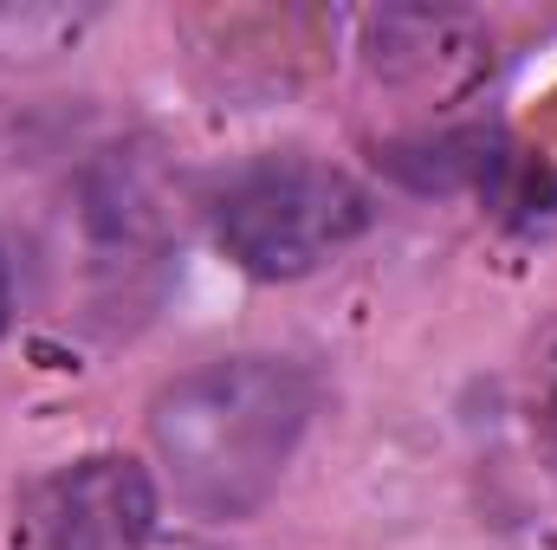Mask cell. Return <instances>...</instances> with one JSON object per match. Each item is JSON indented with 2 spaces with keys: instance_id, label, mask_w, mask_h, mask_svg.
<instances>
[{
  "instance_id": "obj_1",
  "label": "cell",
  "mask_w": 557,
  "mask_h": 550,
  "mask_svg": "<svg viewBox=\"0 0 557 550\" xmlns=\"http://www.w3.org/2000/svg\"><path fill=\"white\" fill-rule=\"evenodd\" d=\"M311 427V376L278 357H227L169 383L149 409L156 460L201 518H247L278 492Z\"/></svg>"
},
{
  "instance_id": "obj_2",
  "label": "cell",
  "mask_w": 557,
  "mask_h": 550,
  "mask_svg": "<svg viewBox=\"0 0 557 550\" xmlns=\"http://www.w3.org/2000/svg\"><path fill=\"white\" fill-rule=\"evenodd\" d=\"M214 240L253 278H305L370 227V195L311 155H253L214 188Z\"/></svg>"
},
{
  "instance_id": "obj_3",
  "label": "cell",
  "mask_w": 557,
  "mask_h": 550,
  "mask_svg": "<svg viewBox=\"0 0 557 550\" xmlns=\"http://www.w3.org/2000/svg\"><path fill=\"white\" fill-rule=\"evenodd\" d=\"M156 486L137 460L91 453L52 473L33 499V550H149Z\"/></svg>"
},
{
  "instance_id": "obj_4",
  "label": "cell",
  "mask_w": 557,
  "mask_h": 550,
  "mask_svg": "<svg viewBox=\"0 0 557 550\" xmlns=\"http://www.w3.org/2000/svg\"><path fill=\"white\" fill-rule=\"evenodd\" d=\"M7 311H13V273H7V247H0V330H7Z\"/></svg>"
}]
</instances>
